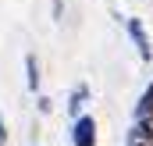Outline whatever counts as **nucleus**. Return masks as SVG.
<instances>
[{"mask_svg":"<svg viewBox=\"0 0 153 146\" xmlns=\"http://www.w3.org/2000/svg\"><path fill=\"white\" fill-rule=\"evenodd\" d=\"M61 14H64V0H53V18L61 22Z\"/></svg>","mask_w":153,"mask_h":146,"instance_id":"obj_9","label":"nucleus"},{"mask_svg":"<svg viewBox=\"0 0 153 146\" xmlns=\"http://www.w3.org/2000/svg\"><path fill=\"white\" fill-rule=\"evenodd\" d=\"M11 143V132H7V118H4V110H0V146Z\"/></svg>","mask_w":153,"mask_h":146,"instance_id":"obj_8","label":"nucleus"},{"mask_svg":"<svg viewBox=\"0 0 153 146\" xmlns=\"http://www.w3.org/2000/svg\"><path fill=\"white\" fill-rule=\"evenodd\" d=\"M71 146H96V118L82 114L71 121Z\"/></svg>","mask_w":153,"mask_h":146,"instance_id":"obj_2","label":"nucleus"},{"mask_svg":"<svg viewBox=\"0 0 153 146\" xmlns=\"http://www.w3.org/2000/svg\"><path fill=\"white\" fill-rule=\"evenodd\" d=\"M153 114V82L143 89V96H139V104H135V118H146Z\"/></svg>","mask_w":153,"mask_h":146,"instance_id":"obj_6","label":"nucleus"},{"mask_svg":"<svg viewBox=\"0 0 153 146\" xmlns=\"http://www.w3.org/2000/svg\"><path fill=\"white\" fill-rule=\"evenodd\" d=\"M125 29H128V39H132V46H135V54H139V61H153V43H150V32H146V25H143V18H125Z\"/></svg>","mask_w":153,"mask_h":146,"instance_id":"obj_1","label":"nucleus"},{"mask_svg":"<svg viewBox=\"0 0 153 146\" xmlns=\"http://www.w3.org/2000/svg\"><path fill=\"white\" fill-rule=\"evenodd\" d=\"M36 110H39V114H43V118H46V114L53 110V100H50L46 93H36Z\"/></svg>","mask_w":153,"mask_h":146,"instance_id":"obj_7","label":"nucleus"},{"mask_svg":"<svg viewBox=\"0 0 153 146\" xmlns=\"http://www.w3.org/2000/svg\"><path fill=\"white\" fill-rule=\"evenodd\" d=\"M150 4H153V0H150Z\"/></svg>","mask_w":153,"mask_h":146,"instance_id":"obj_11","label":"nucleus"},{"mask_svg":"<svg viewBox=\"0 0 153 146\" xmlns=\"http://www.w3.org/2000/svg\"><path fill=\"white\" fill-rule=\"evenodd\" d=\"M25 86H29V93H39L43 89V68H39V57L32 50L25 54Z\"/></svg>","mask_w":153,"mask_h":146,"instance_id":"obj_3","label":"nucleus"},{"mask_svg":"<svg viewBox=\"0 0 153 146\" xmlns=\"http://www.w3.org/2000/svg\"><path fill=\"white\" fill-rule=\"evenodd\" d=\"M128 146H153V139H150V143H128Z\"/></svg>","mask_w":153,"mask_h":146,"instance_id":"obj_10","label":"nucleus"},{"mask_svg":"<svg viewBox=\"0 0 153 146\" xmlns=\"http://www.w3.org/2000/svg\"><path fill=\"white\" fill-rule=\"evenodd\" d=\"M150 139H153V114H146V118H132L128 143H150Z\"/></svg>","mask_w":153,"mask_h":146,"instance_id":"obj_4","label":"nucleus"},{"mask_svg":"<svg viewBox=\"0 0 153 146\" xmlns=\"http://www.w3.org/2000/svg\"><path fill=\"white\" fill-rule=\"evenodd\" d=\"M85 104H89V86H85V82H78L75 89H71V96H68V118H71V121L82 118Z\"/></svg>","mask_w":153,"mask_h":146,"instance_id":"obj_5","label":"nucleus"}]
</instances>
